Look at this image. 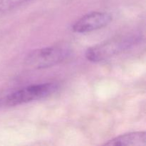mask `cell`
Wrapping results in <instances>:
<instances>
[{
    "mask_svg": "<svg viewBox=\"0 0 146 146\" xmlns=\"http://www.w3.org/2000/svg\"><path fill=\"white\" fill-rule=\"evenodd\" d=\"M71 48L64 44L36 48L26 56L24 61L28 66L36 69L49 68L58 65L71 56Z\"/></svg>",
    "mask_w": 146,
    "mask_h": 146,
    "instance_id": "obj_3",
    "label": "cell"
},
{
    "mask_svg": "<svg viewBox=\"0 0 146 146\" xmlns=\"http://www.w3.org/2000/svg\"><path fill=\"white\" fill-rule=\"evenodd\" d=\"M112 21L110 14L103 11H93L82 16L72 26L74 32H91L107 27Z\"/></svg>",
    "mask_w": 146,
    "mask_h": 146,
    "instance_id": "obj_4",
    "label": "cell"
},
{
    "mask_svg": "<svg viewBox=\"0 0 146 146\" xmlns=\"http://www.w3.org/2000/svg\"><path fill=\"white\" fill-rule=\"evenodd\" d=\"M142 36L138 33H130L113 37L90 47L86 52V58L91 62L106 61L138 44Z\"/></svg>",
    "mask_w": 146,
    "mask_h": 146,
    "instance_id": "obj_2",
    "label": "cell"
},
{
    "mask_svg": "<svg viewBox=\"0 0 146 146\" xmlns=\"http://www.w3.org/2000/svg\"><path fill=\"white\" fill-rule=\"evenodd\" d=\"M29 0H0V14H7Z\"/></svg>",
    "mask_w": 146,
    "mask_h": 146,
    "instance_id": "obj_6",
    "label": "cell"
},
{
    "mask_svg": "<svg viewBox=\"0 0 146 146\" xmlns=\"http://www.w3.org/2000/svg\"><path fill=\"white\" fill-rule=\"evenodd\" d=\"M145 144L146 133L145 131H136L115 137L106 142L104 145L109 146H145Z\"/></svg>",
    "mask_w": 146,
    "mask_h": 146,
    "instance_id": "obj_5",
    "label": "cell"
},
{
    "mask_svg": "<svg viewBox=\"0 0 146 146\" xmlns=\"http://www.w3.org/2000/svg\"><path fill=\"white\" fill-rule=\"evenodd\" d=\"M58 88L56 83L48 82L0 89V110L46 98L56 92Z\"/></svg>",
    "mask_w": 146,
    "mask_h": 146,
    "instance_id": "obj_1",
    "label": "cell"
}]
</instances>
